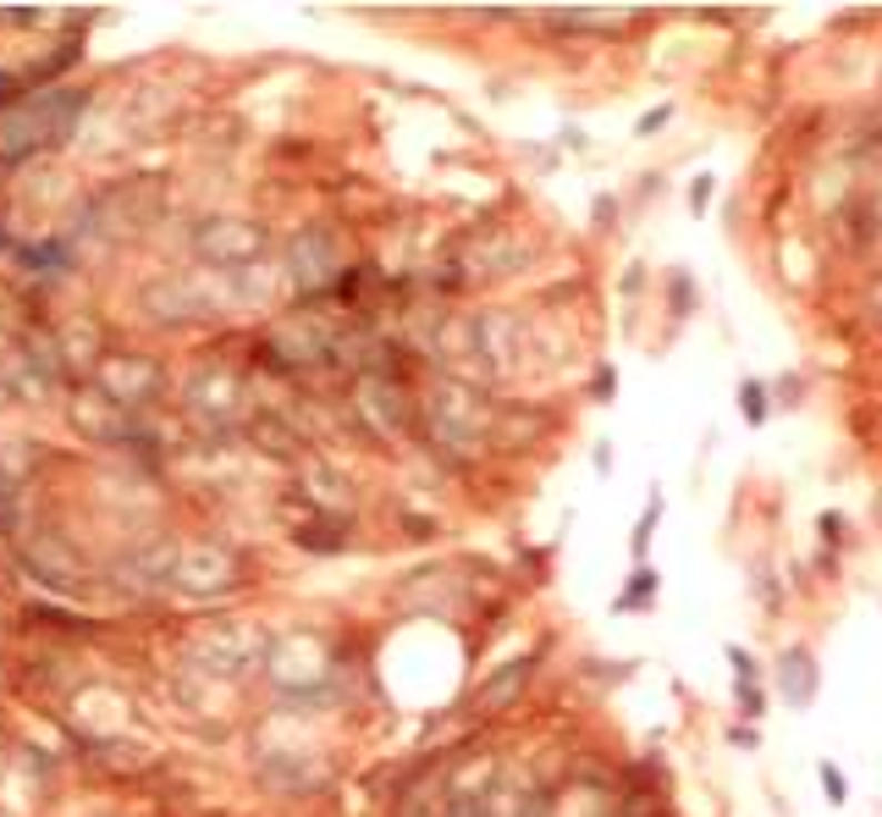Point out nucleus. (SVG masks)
<instances>
[{
  "label": "nucleus",
  "instance_id": "0eeeda50",
  "mask_svg": "<svg viewBox=\"0 0 882 817\" xmlns=\"http://www.w3.org/2000/svg\"><path fill=\"white\" fill-rule=\"evenodd\" d=\"M668 122H673V106H657L651 117H640V122H634V133L645 139V133H657V128H668Z\"/></svg>",
  "mask_w": 882,
  "mask_h": 817
},
{
  "label": "nucleus",
  "instance_id": "1a4fd4ad",
  "mask_svg": "<svg viewBox=\"0 0 882 817\" xmlns=\"http://www.w3.org/2000/svg\"><path fill=\"white\" fill-rule=\"evenodd\" d=\"M612 387H618V376H612V370H601V376H595V392H601V403H612Z\"/></svg>",
  "mask_w": 882,
  "mask_h": 817
},
{
  "label": "nucleus",
  "instance_id": "7ed1b4c3",
  "mask_svg": "<svg viewBox=\"0 0 882 817\" xmlns=\"http://www.w3.org/2000/svg\"><path fill=\"white\" fill-rule=\"evenodd\" d=\"M739 409L750 426H766V381H744L739 387Z\"/></svg>",
  "mask_w": 882,
  "mask_h": 817
},
{
  "label": "nucleus",
  "instance_id": "39448f33",
  "mask_svg": "<svg viewBox=\"0 0 882 817\" xmlns=\"http://www.w3.org/2000/svg\"><path fill=\"white\" fill-rule=\"evenodd\" d=\"M657 514H662V502H651V514L634 525V536H629V552H634V558H645V547H651V536H657Z\"/></svg>",
  "mask_w": 882,
  "mask_h": 817
},
{
  "label": "nucleus",
  "instance_id": "f257e3e1",
  "mask_svg": "<svg viewBox=\"0 0 882 817\" xmlns=\"http://www.w3.org/2000/svg\"><path fill=\"white\" fill-rule=\"evenodd\" d=\"M778 685H783V696H789L794 707H811V696H816V662H811L805 647H789V652H783Z\"/></svg>",
  "mask_w": 882,
  "mask_h": 817
},
{
  "label": "nucleus",
  "instance_id": "6e6552de",
  "mask_svg": "<svg viewBox=\"0 0 882 817\" xmlns=\"http://www.w3.org/2000/svg\"><path fill=\"white\" fill-rule=\"evenodd\" d=\"M729 662H734V679H755V657L744 647H729Z\"/></svg>",
  "mask_w": 882,
  "mask_h": 817
},
{
  "label": "nucleus",
  "instance_id": "423d86ee",
  "mask_svg": "<svg viewBox=\"0 0 882 817\" xmlns=\"http://www.w3.org/2000/svg\"><path fill=\"white\" fill-rule=\"evenodd\" d=\"M739 713H744V718H761V713H766V696H761L755 679H739Z\"/></svg>",
  "mask_w": 882,
  "mask_h": 817
},
{
  "label": "nucleus",
  "instance_id": "f03ea898",
  "mask_svg": "<svg viewBox=\"0 0 882 817\" xmlns=\"http://www.w3.org/2000/svg\"><path fill=\"white\" fill-rule=\"evenodd\" d=\"M651 597H657V569L640 564V569L629 575V591L618 597V614H629V608H640V602H651Z\"/></svg>",
  "mask_w": 882,
  "mask_h": 817
},
{
  "label": "nucleus",
  "instance_id": "20e7f679",
  "mask_svg": "<svg viewBox=\"0 0 882 817\" xmlns=\"http://www.w3.org/2000/svg\"><path fill=\"white\" fill-rule=\"evenodd\" d=\"M816 779H822V790H828V801H833V807H844V801H850V785H844V774H839L833 763H816Z\"/></svg>",
  "mask_w": 882,
  "mask_h": 817
}]
</instances>
